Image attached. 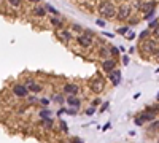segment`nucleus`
<instances>
[{
	"label": "nucleus",
	"mask_w": 159,
	"mask_h": 143,
	"mask_svg": "<svg viewBox=\"0 0 159 143\" xmlns=\"http://www.w3.org/2000/svg\"><path fill=\"white\" fill-rule=\"evenodd\" d=\"M99 13H100V16L105 18V19H113L116 16V8H115L113 3L103 2L102 5L99 6Z\"/></svg>",
	"instance_id": "1"
},
{
	"label": "nucleus",
	"mask_w": 159,
	"mask_h": 143,
	"mask_svg": "<svg viewBox=\"0 0 159 143\" xmlns=\"http://www.w3.org/2000/svg\"><path fill=\"white\" fill-rule=\"evenodd\" d=\"M76 41H78L80 46H83V48H88V46H91L92 43H94V35H92V33H88V32L80 33L78 38H76Z\"/></svg>",
	"instance_id": "2"
},
{
	"label": "nucleus",
	"mask_w": 159,
	"mask_h": 143,
	"mask_svg": "<svg viewBox=\"0 0 159 143\" xmlns=\"http://www.w3.org/2000/svg\"><path fill=\"white\" fill-rule=\"evenodd\" d=\"M130 5H127V3H124V5L119 6V10L116 11V19H119V21H124V19H127L130 16Z\"/></svg>",
	"instance_id": "3"
},
{
	"label": "nucleus",
	"mask_w": 159,
	"mask_h": 143,
	"mask_svg": "<svg viewBox=\"0 0 159 143\" xmlns=\"http://www.w3.org/2000/svg\"><path fill=\"white\" fill-rule=\"evenodd\" d=\"M158 49V41L156 40H146L142 45V51L145 54H154V51Z\"/></svg>",
	"instance_id": "4"
},
{
	"label": "nucleus",
	"mask_w": 159,
	"mask_h": 143,
	"mask_svg": "<svg viewBox=\"0 0 159 143\" xmlns=\"http://www.w3.org/2000/svg\"><path fill=\"white\" fill-rule=\"evenodd\" d=\"M154 116H156V115L151 113V111H145V113H142V115H138V116H137L135 124L142 126V124H145V122H150V121H153V119H154Z\"/></svg>",
	"instance_id": "5"
},
{
	"label": "nucleus",
	"mask_w": 159,
	"mask_h": 143,
	"mask_svg": "<svg viewBox=\"0 0 159 143\" xmlns=\"http://www.w3.org/2000/svg\"><path fill=\"white\" fill-rule=\"evenodd\" d=\"M103 86H105V81H103L100 76H96L94 80L91 81V89L97 94V92H102L103 91Z\"/></svg>",
	"instance_id": "6"
},
{
	"label": "nucleus",
	"mask_w": 159,
	"mask_h": 143,
	"mask_svg": "<svg viewBox=\"0 0 159 143\" xmlns=\"http://www.w3.org/2000/svg\"><path fill=\"white\" fill-rule=\"evenodd\" d=\"M13 94L16 97H27L29 95V89H27V86H24V84H16L13 88Z\"/></svg>",
	"instance_id": "7"
},
{
	"label": "nucleus",
	"mask_w": 159,
	"mask_h": 143,
	"mask_svg": "<svg viewBox=\"0 0 159 143\" xmlns=\"http://www.w3.org/2000/svg\"><path fill=\"white\" fill-rule=\"evenodd\" d=\"M108 80L111 81V84H113V86H118V84L121 83V80H123L121 70H113V72H110V73H108Z\"/></svg>",
	"instance_id": "8"
},
{
	"label": "nucleus",
	"mask_w": 159,
	"mask_h": 143,
	"mask_svg": "<svg viewBox=\"0 0 159 143\" xmlns=\"http://www.w3.org/2000/svg\"><path fill=\"white\" fill-rule=\"evenodd\" d=\"M64 92L68 94V95H76L80 92V88L76 86V84H73V83H67L64 86Z\"/></svg>",
	"instance_id": "9"
},
{
	"label": "nucleus",
	"mask_w": 159,
	"mask_h": 143,
	"mask_svg": "<svg viewBox=\"0 0 159 143\" xmlns=\"http://www.w3.org/2000/svg\"><path fill=\"white\" fill-rule=\"evenodd\" d=\"M115 67H116V60H115V59H105V60H103V64H102V68H103L107 73L113 72Z\"/></svg>",
	"instance_id": "10"
},
{
	"label": "nucleus",
	"mask_w": 159,
	"mask_h": 143,
	"mask_svg": "<svg viewBox=\"0 0 159 143\" xmlns=\"http://www.w3.org/2000/svg\"><path fill=\"white\" fill-rule=\"evenodd\" d=\"M59 38L64 43H68V41L72 40V33H70V30H67V29H62L61 32H59Z\"/></svg>",
	"instance_id": "11"
},
{
	"label": "nucleus",
	"mask_w": 159,
	"mask_h": 143,
	"mask_svg": "<svg viewBox=\"0 0 159 143\" xmlns=\"http://www.w3.org/2000/svg\"><path fill=\"white\" fill-rule=\"evenodd\" d=\"M27 89H29V92H40L41 91V86L37 83H34V81H27Z\"/></svg>",
	"instance_id": "12"
},
{
	"label": "nucleus",
	"mask_w": 159,
	"mask_h": 143,
	"mask_svg": "<svg viewBox=\"0 0 159 143\" xmlns=\"http://www.w3.org/2000/svg\"><path fill=\"white\" fill-rule=\"evenodd\" d=\"M67 103H68V105H70V107H80V103H81V100L78 99V97H75V95H68V97H67Z\"/></svg>",
	"instance_id": "13"
},
{
	"label": "nucleus",
	"mask_w": 159,
	"mask_h": 143,
	"mask_svg": "<svg viewBox=\"0 0 159 143\" xmlns=\"http://www.w3.org/2000/svg\"><path fill=\"white\" fill-rule=\"evenodd\" d=\"M34 14H35V16H46V8H40V6H37V8L34 10Z\"/></svg>",
	"instance_id": "14"
},
{
	"label": "nucleus",
	"mask_w": 159,
	"mask_h": 143,
	"mask_svg": "<svg viewBox=\"0 0 159 143\" xmlns=\"http://www.w3.org/2000/svg\"><path fill=\"white\" fill-rule=\"evenodd\" d=\"M143 5H145V6H142V8H143V11H145V13H148V11H151V10H154V3H153V2H148V3H143Z\"/></svg>",
	"instance_id": "15"
},
{
	"label": "nucleus",
	"mask_w": 159,
	"mask_h": 143,
	"mask_svg": "<svg viewBox=\"0 0 159 143\" xmlns=\"http://www.w3.org/2000/svg\"><path fill=\"white\" fill-rule=\"evenodd\" d=\"M127 32H129V27H127V26H124V27H119V29H116V33H118V35H126Z\"/></svg>",
	"instance_id": "16"
},
{
	"label": "nucleus",
	"mask_w": 159,
	"mask_h": 143,
	"mask_svg": "<svg viewBox=\"0 0 159 143\" xmlns=\"http://www.w3.org/2000/svg\"><path fill=\"white\" fill-rule=\"evenodd\" d=\"M41 126H43V127H51V126H53V119H51V118H43V121H41Z\"/></svg>",
	"instance_id": "17"
},
{
	"label": "nucleus",
	"mask_w": 159,
	"mask_h": 143,
	"mask_svg": "<svg viewBox=\"0 0 159 143\" xmlns=\"http://www.w3.org/2000/svg\"><path fill=\"white\" fill-rule=\"evenodd\" d=\"M49 21H51V24L54 27H62V21L61 19H57V18H49Z\"/></svg>",
	"instance_id": "18"
},
{
	"label": "nucleus",
	"mask_w": 159,
	"mask_h": 143,
	"mask_svg": "<svg viewBox=\"0 0 159 143\" xmlns=\"http://www.w3.org/2000/svg\"><path fill=\"white\" fill-rule=\"evenodd\" d=\"M119 53H121V51H119V48H115V46H111V48H110V56L118 57V56H119Z\"/></svg>",
	"instance_id": "19"
},
{
	"label": "nucleus",
	"mask_w": 159,
	"mask_h": 143,
	"mask_svg": "<svg viewBox=\"0 0 159 143\" xmlns=\"http://www.w3.org/2000/svg\"><path fill=\"white\" fill-rule=\"evenodd\" d=\"M99 54H100V57H102V59H107L108 56H110V51H108V49H105V48H102L99 51Z\"/></svg>",
	"instance_id": "20"
},
{
	"label": "nucleus",
	"mask_w": 159,
	"mask_h": 143,
	"mask_svg": "<svg viewBox=\"0 0 159 143\" xmlns=\"http://www.w3.org/2000/svg\"><path fill=\"white\" fill-rule=\"evenodd\" d=\"M45 8H46V10H48V11H49V13H53V14H54V16H57V14H59V13H57V10H56V8H54V6H51V5H45Z\"/></svg>",
	"instance_id": "21"
},
{
	"label": "nucleus",
	"mask_w": 159,
	"mask_h": 143,
	"mask_svg": "<svg viewBox=\"0 0 159 143\" xmlns=\"http://www.w3.org/2000/svg\"><path fill=\"white\" fill-rule=\"evenodd\" d=\"M146 111H151V113L156 115L159 111V105H154V107H146Z\"/></svg>",
	"instance_id": "22"
},
{
	"label": "nucleus",
	"mask_w": 159,
	"mask_h": 143,
	"mask_svg": "<svg viewBox=\"0 0 159 143\" xmlns=\"http://www.w3.org/2000/svg\"><path fill=\"white\" fill-rule=\"evenodd\" d=\"M61 129H62V132H64V134L68 132V127H67V124H65V121H61Z\"/></svg>",
	"instance_id": "23"
},
{
	"label": "nucleus",
	"mask_w": 159,
	"mask_h": 143,
	"mask_svg": "<svg viewBox=\"0 0 159 143\" xmlns=\"http://www.w3.org/2000/svg\"><path fill=\"white\" fill-rule=\"evenodd\" d=\"M150 33H151V30H150V29H146V30H143V32L140 33V38H142V40H143V38H146V37H148V35H150Z\"/></svg>",
	"instance_id": "24"
},
{
	"label": "nucleus",
	"mask_w": 159,
	"mask_h": 143,
	"mask_svg": "<svg viewBox=\"0 0 159 143\" xmlns=\"http://www.w3.org/2000/svg\"><path fill=\"white\" fill-rule=\"evenodd\" d=\"M8 3L11 6H19L21 5V0H8Z\"/></svg>",
	"instance_id": "25"
},
{
	"label": "nucleus",
	"mask_w": 159,
	"mask_h": 143,
	"mask_svg": "<svg viewBox=\"0 0 159 143\" xmlns=\"http://www.w3.org/2000/svg\"><path fill=\"white\" fill-rule=\"evenodd\" d=\"M151 33L154 35V38H159V24L154 27V30H151Z\"/></svg>",
	"instance_id": "26"
},
{
	"label": "nucleus",
	"mask_w": 159,
	"mask_h": 143,
	"mask_svg": "<svg viewBox=\"0 0 159 143\" xmlns=\"http://www.w3.org/2000/svg\"><path fill=\"white\" fill-rule=\"evenodd\" d=\"M72 29L75 30V32H80V33L83 32V27H81V26H78V24H73V26H72Z\"/></svg>",
	"instance_id": "27"
},
{
	"label": "nucleus",
	"mask_w": 159,
	"mask_h": 143,
	"mask_svg": "<svg viewBox=\"0 0 159 143\" xmlns=\"http://www.w3.org/2000/svg\"><path fill=\"white\" fill-rule=\"evenodd\" d=\"M156 129H159V121L153 122V124L150 126V130H151V132H153V130H156Z\"/></svg>",
	"instance_id": "28"
},
{
	"label": "nucleus",
	"mask_w": 159,
	"mask_h": 143,
	"mask_svg": "<svg viewBox=\"0 0 159 143\" xmlns=\"http://www.w3.org/2000/svg\"><path fill=\"white\" fill-rule=\"evenodd\" d=\"M153 16H154V10H151V11H148V13H145V19H148V21Z\"/></svg>",
	"instance_id": "29"
},
{
	"label": "nucleus",
	"mask_w": 159,
	"mask_h": 143,
	"mask_svg": "<svg viewBox=\"0 0 159 143\" xmlns=\"http://www.w3.org/2000/svg\"><path fill=\"white\" fill-rule=\"evenodd\" d=\"M40 116H41V119H43V118H49V110H43L40 113Z\"/></svg>",
	"instance_id": "30"
},
{
	"label": "nucleus",
	"mask_w": 159,
	"mask_h": 143,
	"mask_svg": "<svg viewBox=\"0 0 159 143\" xmlns=\"http://www.w3.org/2000/svg\"><path fill=\"white\" fill-rule=\"evenodd\" d=\"M126 38H127V40H134V38H135V32H127L126 33Z\"/></svg>",
	"instance_id": "31"
},
{
	"label": "nucleus",
	"mask_w": 159,
	"mask_h": 143,
	"mask_svg": "<svg viewBox=\"0 0 159 143\" xmlns=\"http://www.w3.org/2000/svg\"><path fill=\"white\" fill-rule=\"evenodd\" d=\"M54 100H56V102L57 103H62V102H64V97H62V95H54V97H53Z\"/></svg>",
	"instance_id": "32"
},
{
	"label": "nucleus",
	"mask_w": 159,
	"mask_h": 143,
	"mask_svg": "<svg viewBox=\"0 0 159 143\" xmlns=\"http://www.w3.org/2000/svg\"><path fill=\"white\" fill-rule=\"evenodd\" d=\"M158 24H159V22L156 21V19H154V21H151V22H150V29H154V27H156Z\"/></svg>",
	"instance_id": "33"
},
{
	"label": "nucleus",
	"mask_w": 159,
	"mask_h": 143,
	"mask_svg": "<svg viewBox=\"0 0 159 143\" xmlns=\"http://www.w3.org/2000/svg\"><path fill=\"white\" fill-rule=\"evenodd\" d=\"M94 111H96V108H94V107H92V108H88V110H86V115H89V116H91V115L94 113Z\"/></svg>",
	"instance_id": "34"
},
{
	"label": "nucleus",
	"mask_w": 159,
	"mask_h": 143,
	"mask_svg": "<svg viewBox=\"0 0 159 143\" xmlns=\"http://www.w3.org/2000/svg\"><path fill=\"white\" fill-rule=\"evenodd\" d=\"M72 143H84L81 138H78V137H75V138H72Z\"/></svg>",
	"instance_id": "35"
},
{
	"label": "nucleus",
	"mask_w": 159,
	"mask_h": 143,
	"mask_svg": "<svg viewBox=\"0 0 159 143\" xmlns=\"http://www.w3.org/2000/svg\"><path fill=\"white\" fill-rule=\"evenodd\" d=\"M40 102H41V105H45V107H46V105L49 103V100H48V99H41Z\"/></svg>",
	"instance_id": "36"
},
{
	"label": "nucleus",
	"mask_w": 159,
	"mask_h": 143,
	"mask_svg": "<svg viewBox=\"0 0 159 143\" xmlns=\"http://www.w3.org/2000/svg\"><path fill=\"white\" fill-rule=\"evenodd\" d=\"M107 108H108V102H105V103H103V105H102V108H100V111H105Z\"/></svg>",
	"instance_id": "37"
},
{
	"label": "nucleus",
	"mask_w": 159,
	"mask_h": 143,
	"mask_svg": "<svg viewBox=\"0 0 159 143\" xmlns=\"http://www.w3.org/2000/svg\"><path fill=\"white\" fill-rule=\"evenodd\" d=\"M123 62L124 64H129V56H123Z\"/></svg>",
	"instance_id": "38"
},
{
	"label": "nucleus",
	"mask_w": 159,
	"mask_h": 143,
	"mask_svg": "<svg viewBox=\"0 0 159 143\" xmlns=\"http://www.w3.org/2000/svg\"><path fill=\"white\" fill-rule=\"evenodd\" d=\"M99 103H100V100H99V99H96V100H94V102H92V107H96V105H99Z\"/></svg>",
	"instance_id": "39"
},
{
	"label": "nucleus",
	"mask_w": 159,
	"mask_h": 143,
	"mask_svg": "<svg viewBox=\"0 0 159 143\" xmlns=\"http://www.w3.org/2000/svg\"><path fill=\"white\" fill-rule=\"evenodd\" d=\"M97 24H99V26H105V21H102V19H99V21H97Z\"/></svg>",
	"instance_id": "40"
},
{
	"label": "nucleus",
	"mask_w": 159,
	"mask_h": 143,
	"mask_svg": "<svg viewBox=\"0 0 159 143\" xmlns=\"http://www.w3.org/2000/svg\"><path fill=\"white\" fill-rule=\"evenodd\" d=\"M153 56H156V57H158V59H159V48L156 49V51H154V54H153Z\"/></svg>",
	"instance_id": "41"
},
{
	"label": "nucleus",
	"mask_w": 159,
	"mask_h": 143,
	"mask_svg": "<svg viewBox=\"0 0 159 143\" xmlns=\"http://www.w3.org/2000/svg\"><path fill=\"white\" fill-rule=\"evenodd\" d=\"M30 2H35V3H38V2H40V0H30Z\"/></svg>",
	"instance_id": "42"
},
{
	"label": "nucleus",
	"mask_w": 159,
	"mask_h": 143,
	"mask_svg": "<svg viewBox=\"0 0 159 143\" xmlns=\"http://www.w3.org/2000/svg\"><path fill=\"white\" fill-rule=\"evenodd\" d=\"M156 73H159V68H156Z\"/></svg>",
	"instance_id": "43"
},
{
	"label": "nucleus",
	"mask_w": 159,
	"mask_h": 143,
	"mask_svg": "<svg viewBox=\"0 0 159 143\" xmlns=\"http://www.w3.org/2000/svg\"><path fill=\"white\" fill-rule=\"evenodd\" d=\"M158 100H159V92H158Z\"/></svg>",
	"instance_id": "44"
}]
</instances>
